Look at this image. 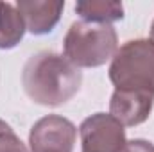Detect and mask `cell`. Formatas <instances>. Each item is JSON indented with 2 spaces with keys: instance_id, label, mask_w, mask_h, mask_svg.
I'll use <instances>...</instances> for the list:
<instances>
[{
  "instance_id": "cell-10",
  "label": "cell",
  "mask_w": 154,
  "mask_h": 152,
  "mask_svg": "<svg viewBox=\"0 0 154 152\" xmlns=\"http://www.w3.org/2000/svg\"><path fill=\"white\" fill-rule=\"evenodd\" d=\"M0 152H31L9 123L0 118Z\"/></svg>"
},
{
  "instance_id": "cell-6",
  "label": "cell",
  "mask_w": 154,
  "mask_h": 152,
  "mask_svg": "<svg viewBox=\"0 0 154 152\" xmlns=\"http://www.w3.org/2000/svg\"><path fill=\"white\" fill-rule=\"evenodd\" d=\"M152 106L154 95L115 90L109 100V114L116 118L124 127H134L147 122Z\"/></svg>"
},
{
  "instance_id": "cell-8",
  "label": "cell",
  "mask_w": 154,
  "mask_h": 152,
  "mask_svg": "<svg viewBox=\"0 0 154 152\" xmlns=\"http://www.w3.org/2000/svg\"><path fill=\"white\" fill-rule=\"evenodd\" d=\"M25 22L16 4L0 2V50L14 48L25 36Z\"/></svg>"
},
{
  "instance_id": "cell-1",
  "label": "cell",
  "mask_w": 154,
  "mask_h": 152,
  "mask_svg": "<svg viewBox=\"0 0 154 152\" xmlns=\"http://www.w3.org/2000/svg\"><path fill=\"white\" fill-rule=\"evenodd\" d=\"M81 70L65 56L48 50L31 56L22 70V84L27 97L47 108L66 104L81 90Z\"/></svg>"
},
{
  "instance_id": "cell-3",
  "label": "cell",
  "mask_w": 154,
  "mask_h": 152,
  "mask_svg": "<svg viewBox=\"0 0 154 152\" xmlns=\"http://www.w3.org/2000/svg\"><path fill=\"white\" fill-rule=\"evenodd\" d=\"M108 75L115 90L154 95V43L129 39L115 52Z\"/></svg>"
},
{
  "instance_id": "cell-2",
  "label": "cell",
  "mask_w": 154,
  "mask_h": 152,
  "mask_svg": "<svg viewBox=\"0 0 154 152\" xmlns=\"http://www.w3.org/2000/svg\"><path fill=\"white\" fill-rule=\"evenodd\" d=\"M118 36L109 23L79 20L70 25L63 39V56L75 68H99L113 59Z\"/></svg>"
},
{
  "instance_id": "cell-7",
  "label": "cell",
  "mask_w": 154,
  "mask_h": 152,
  "mask_svg": "<svg viewBox=\"0 0 154 152\" xmlns=\"http://www.w3.org/2000/svg\"><path fill=\"white\" fill-rule=\"evenodd\" d=\"M16 9L20 11L25 27L31 34L43 36L54 31V27L59 23L65 2L57 0H18Z\"/></svg>"
},
{
  "instance_id": "cell-5",
  "label": "cell",
  "mask_w": 154,
  "mask_h": 152,
  "mask_svg": "<svg viewBox=\"0 0 154 152\" xmlns=\"http://www.w3.org/2000/svg\"><path fill=\"white\" fill-rule=\"evenodd\" d=\"M77 127L65 116L47 114L31 127V152H74Z\"/></svg>"
},
{
  "instance_id": "cell-11",
  "label": "cell",
  "mask_w": 154,
  "mask_h": 152,
  "mask_svg": "<svg viewBox=\"0 0 154 152\" xmlns=\"http://www.w3.org/2000/svg\"><path fill=\"white\" fill-rule=\"evenodd\" d=\"M120 152H154V143L142 138H134V140L125 141Z\"/></svg>"
},
{
  "instance_id": "cell-9",
  "label": "cell",
  "mask_w": 154,
  "mask_h": 152,
  "mask_svg": "<svg viewBox=\"0 0 154 152\" xmlns=\"http://www.w3.org/2000/svg\"><path fill=\"white\" fill-rule=\"evenodd\" d=\"M75 13L91 23H113L124 18L122 2H106V0H82L75 4Z\"/></svg>"
},
{
  "instance_id": "cell-4",
  "label": "cell",
  "mask_w": 154,
  "mask_h": 152,
  "mask_svg": "<svg viewBox=\"0 0 154 152\" xmlns=\"http://www.w3.org/2000/svg\"><path fill=\"white\" fill-rule=\"evenodd\" d=\"M82 152H120L125 145V127L109 113H95L79 125Z\"/></svg>"
},
{
  "instance_id": "cell-12",
  "label": "cell",
  "mask_w": 154,
  "mask_h": 152,
  "mask_svg": "<svg viewBox=\"0 0 154 152\" xmlns=\"http://www.w3.org/2000/svg\"><path fill=\"white\" fill-rule=\"evenodd\" d=\"M151 41L154 43V20H152V25H151Z\"/></svg>"
}]
</instances>
